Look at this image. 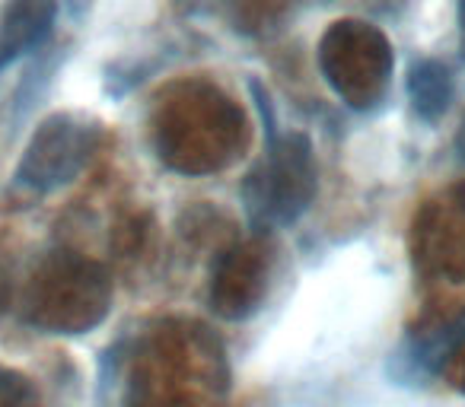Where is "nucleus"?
Listing matches in <instances>:
<instances>
[{
	"label": "nucleus",
	"mask_w": 465,
	"mask_h": 407,
	"mask_svg": "<svg viewBox=\"0 0 465 407\" xmlns=\"http://www.w3.org/2000/svg\"><path fill=\"white\" fill-rule=\"evenodd\" d=\"M242 147V115L211 86H185L182 96L160 105L156 150L179 172L223 169Z\"/></svg>",
	"instance_id": "f257e3e1"
},
{
	"label": "nucleus",
	"mask_w": 465,
	"mask_h": 407,
	"mask_svg": "<svg viewBox=\"0 0 465 407\" xmlns=\"http://www.w3.org/2000/svg\"><path fill=\"white\" fill-rule=\"evenodd\" d=\"M462 337H465V318H459V322L446 325V328H437L430 337L414 341L411 350H408V356H401V360H408L411 373H418V375L437 373V369L450 360L452 350L462 344Z\"/></svg>",
	"instance_id": "1a4fd4ad"
},
{
	"label": "nucleus",
	"mask_w": 465,
	"mask_h": 407,
	"mask_svg": "<svg viewBox=\"0 0 465 407\" xmlns=\"http://www.w3.org/2000/svg\"><path fill=\"white\" fill-rule=\"evenodd\" d=\"M408 96L411 105L424 121H437L446 109H450L452 99V77L443 64L437 61H420L411 67V77H408Z\"/></svg>",
	"instance_id": "6e6552de"
},
{
	"label": "nucleus",
	"mask_w": 465,
	"mask_h": 407,
	"mask_svg": "<svg viewBox=\"0 0 465 407\" xmlns=\"http://www.w3.org/2000/svg\"><path fill=\"white\" fill-rule=\"evenodd\" d=\"M109 274L67 252L42 261L23 293V318L48 334H86L109 315Z\"/></svg>",
	"instance_id": "f03ea898"
},
{
	"label": "nucleus",
	"mask_w": 465,
	"mask_h": 407,
	"mask_svg": "<svg viewBox=\"0 0 465 407\" xmlns=\"http://www.w3.org/2000/svg\"><path fill=\"white\" fill-rule=\"evenodd\" d=\"M265 293V255L259 248H236L223 258L213 280V309L226 318H242Z\"/></svg>",
	"instance_id": "423d86ee"
},
{
	"label": "nucleus",
	"mask_w": 465,
	"mask_h": 407,
	"mask_svg": "<svg viewBox=\"0 0 465 407\" xmlns=\"http://www.w3.org/2000/svg\"><path fill=\"white\" fill-rule=\"evenodd\" d=\"M99 147V124L74 111L48 115L29 137L16 166V185L35 194L71 185Z\"/></svg>",
	"instance_id": "20e7f679"
},
{
	"label": "nucleus",
	"mask_w": 465,
	"mask_h": 407,
	"mask_svg": "<svg viewBox=\"0 0 465 407\" xmlns=\"http://www.w3.org/2000/svg\"><path fill=\"white\" fill-rule=\"evenodd\" d=\"M58 4L54 0H7L0 4V67L42 45L52 33Z\"/></svg>",
	"instance_id": "0eeeda50"
},
{
	"label": "nucleus",
	"mask_w": 465,
	"mask_h": 407,
	"mask_svg": "<svg viewBox=\"0 0 465 407\" xmlns=\"http://www.w3.org/2000/svg\"><path fill=\"white\" fill-rule=\"evenodd\" d=\"M459 20H462V58H465V0H459Z\"/></svg>",
	"instance_id": "f8f14e48"
},
{
	"label": "nucleus",
	"mask_w": 465,
	"mask_h": 407,
	"mask_svg": "<svg viewBox=\"0 0 465 407\" xmlns=\"http://www.w3.org/2000/svg\"><path fill=\"white\" fill-rule=\"evenodd\" d=\"M0 407H39L33 379L0 363Z\"/></svg>",
	"instance_id": "9d476101"
},
{
	"label": "nucleus",
	"mask_w": 465,
	"mask_h": 407,
	"mask_svg": "<svg viewBox=\"0 0 465 407\" xmlns=\"http://www.w3.org/2000/svg\"><path fill=\"white\" fill-rule=\"evenodd\" d=\"M456 150H459V156L465 160V118H462V124H459V134H456Z\"/></svg>",
	"instance_id": "9b49d317"
},
{
	"label": "nucleus",
	"mask_w": 465,
	"mask_h": 407,
	"mask_svg": "<svg viewBox=\"0 0 465 407\" xmlns=\"http://www.w3.org/2000/svg\"><path fill=\"white\" fill-rule=\"evenodd\" d=\"M319 64L331 90L348 105L367 109L380 99L392 71V52L373 26L335 23L319 48Z\"/></svg>",
	"instance_id": "39448f33"
},
{
	"label": "nucleus",
	"mask_w": 465,
	"mask_h": 407,
	"mask_svg": "<svg viewBox=\"0 0 465 407\" xmlns=\"http://www.w3.org/2000/svg\"><path fill=\"white\" fill-rule=\"evenodd\" d=\"M316 194V162L306 134H278L268 121V150L242 181V204L255 229L291 227Z\"/></svg>",
	"instance_id": "7ed1b4c3"
}]
</instances>
